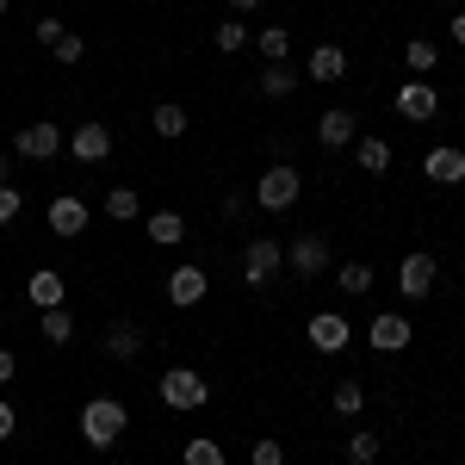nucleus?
Returning a JSON list of instances; mask_svg holds the SVG:
<instances>
[{
    "label": "nucleus",
    "instance_id": "obj_1",
    "mask_svg": "<svg viewBox=\"0 0 465 465\" xmlns=\"http://www.w3.org/2000/svg\"><path fill=\"white\" fill-rule=\"evenodd\" d=\"M124 422H131V416H124V403H118V397H94V403L81 410V440L106 453V447H118Z\"/></svg>",
    "mask_w": 465,
    "mask_h": 465
},
{
    "label": "nucleus",
    "instance_id": "obj_2",
    "mask_svg": "<svg viewBox=\"0 0 465 465\" xmlns=\"http://www.w3.org/2000/svg\"><path fill=\"white\" fill-rule=\"evenodd\" d=\"M298 193H304L298 168H292V162H273V168L261 174V186H254V205H267V212H292Z\"/></svg>",
    "mask_w": 465,
    "mask_h": 465
},
{
    "label": "nucleus",
    "instance_id": "obj_3",
    "mask_svg": "<svg viewBox=\"0 0 465 465\" xmlns=\"http://www.w3.org/2000/svg\"><path fill=\"white\" fill-rule=\"evenodd\" d=\"M69 149V131H56L50 118H37V124H25L19 137H13V155H25V162H50V155H63Z\"/></svg>",
    "mask_w": 465,
    "mask_h": 465
},
{
    "label": "nucleus",
    "instance_id": "obj_4",
    "mask_svg": "<svg viewBox=\"0 0 465 465\" xmlns=\"http://www.w3.org/2000/svg\"><path fill=\"white\" fill-rule=\"evenodd\" d=\"M205 397H212V385H205L193 366H168V372H162V403H168V410H199Z\"/></svg>",
    "mask_w": 465,
    "mask_h": 465
},
{
    "label": "nucleus",
    "instance_id": "obj_5",
    "mask_svg": "<svg viewBox=\"0 0 465 465\" xmlns=\"http://www.w3.org/2000/svg\"><path fill=\"white\" fill-rule=\"evenodd\" d=\"M280 267H286V249H280L273 236H249V249H242V280H249V286H267Z\"/></svg>",
    "mask_w": 465,
    "mask_h": 465
},
{
    "label": "nucleus",
    "instance_id": "obj_6",
    "mask_svg": "<svg viewBox=\"0 0 465 465\" xmlns=\"http://www.w3.org/2000/svg\"><path fill=\"white\" fill-rule=\"evenodd\" d=\"M434 112H440V94H434L429 81H403V87H397V118H410V124H429Z\"/></svg>",
    "mask_w": 465,
    "mask_h": 465
},
{
    "label": "nucleus",
    "instance_id": "obj_7",
    "mask_svg": "<svg viewBox=\"0 0 465 465\" xmlns=\"http://www.w3.org/2000/svg\"><path fill=\"white\" fill-rule=\"evenodd\" d=\"M397 292H403L410 304H422L434 292V254H410V261L397 267Z\"/></svg>",
    "mask_w": 465,
    "mask_h": 465
},
{
    "label": "nucleus",
    "instance_id": "obj_8",
    "mask_svg": "<svg viewBox=\"0 0 465 465\" xmlns=\"http://www.w3.org/2000/svg\"><path fill=\"white\" fill-rule=\"evenodd\" d=\"M286 267L298 273V280H317L322 267H329V242H322V236H298V242L286 249Z\"/></svg>",
    "mask_w": 465,
    "mask_h": 465
},
{
    "label": "nucleus",
    "instance_id": "obj_9",
    "mask_svg": "<svg viewBox=\"0 0 465 465\" xmlns=\"http://www.w3.org/2000/svg\"><path fill=\"white\" fill-rule=\"evenodd\" d=\"M205 292H212L205 267H174V273H168V304H180V311H193Z\"/></svg>",
    "mask_w": 465,
    "mask_h": 465
},
{
    "label": "nucleus",
    "instance_id": "obj_10",
    "mask_svg": "<svg viewBox=\"0 0 465 465\" xmlns=\"http://www.w3.org/2000/svg\"><path fill=\"white\" fill-rule=\"evenodd\" d=\"M410 335H416V329H410V317L385 311V317H372V335H366V341H372L379 354H403V348H410Z\"/></svg>",
    "mask_w": 465,
    "mask_h": 465
},
{
    "label": "nucleus",
    "instance_id": "obj_11",
    "mask_svg": "<svg viewBox=\"0 0 465 465\" xmlns=\"http://www.w3.org/2000/svg\"><path fill=\"white\" fill-rule=\"evenodd\" d=\"M348 335H354V329H348V317H335V311L311 317V348H317V354H341Z\"/></svg>",
    "mask_w": 465,
    "mask_h": 465
},
{
    "label": "nucleus",
    "instance_id": "obj_12",
    "mask_svg": "<svg viewBox=\"0 0 465 465\" xmlns=\"http://www.w3.org/2000/svg\"><path fill=\"white\" fill-rule=\"evenodd\" d=\"M354 137H360V124H354V112H348V106H329V112L317 118V143H329V149H348Z\"/></svg>",
    "mask_w": 465,
    "mask_h": 465
},
{
    "label": "nucleus",
    "instance_id": "obj_13",
    "mask_svg": "<svg viewBox=\"0 0 465 465\" xmlns=\"http://www.w3.org/2000/svg\"><path fill=\"white\" fill-rule=\"evenodd\" d=\"M69 155L74 162H106L112 155V131L106 124H81V131H69Z\"/></svg>",
    "mask_w": 465,
    "mask_h": 465
},
{
    "label": "nucleus",
    "instance_id": "obj_14",
    "mask_svg": "<svg viewBox=\"0 0 465 465\" xmlns=\"http://www.w3.org/2000/svg\"><path fill=\"white\" fill-rule=\"evenodd\" d=\"M63 292H69V286H63V273H56V267H37L32 280H25V298H32L37 311H56V304H63Z\"/></svg>",
    "mask_w": 465,
    "mask_h": 465
},
{
    "label": "nucleus",
    "instance_id": "obj_15",
    "mask_svg": "<svg viewBox=\"0 0 465 465\" xmlns=\"http://www.w3.org/2000/svg\"><path fill=\"white\" fill-rule=\"evenodd\" d=\"M50 230H56V236H81V230H87V205H81L74 193L50 199Z\"/></svg>",
    "mask_w": 465,
    "mask_h": 465
},
{
    "label": "nucleus",
    "instance_id": "obj_16",
    "mask_svg": "<svg viewBox=\"0 0 465 465\" xmlns=\"http://www.w3.org/2000/svg\"><path fill=\"white\" fill-rule=\"evenodd\" d=\"M422 168H429L434 186H460V180H465V149H429Z\"/></svg>",
    "mask_w": 465,
    "mask_h": 465
},
{
    "label": "nucleus",
    "instance_id": "obj_17",
    "mask_svg": "<svg viewBox=\"0 0 465 465\" xmlns=\"http://www.w3.org/2000/svg\"><path fill=\"white\" fill-rule=\"evenodd\" d=\"M106 354H112V360H137V354H143V329H137L131 317H118V322L106 329Z\"/></svg>",
    "mask_w": 465,
    "mask_h": 465
},
{
    "label": "nucleus",
    "instance_id": "obj_18",
    "mask_svg": "<svg viewBox=\"0 0 465 465\" xmlns=\"http://www.w3.org/2000/svg\"><path fill=\"white\" fill-rule=\"evenodd\" d=\"M149 242H155V249L186 242V217H180V212H155V217H149Z\"/></svg>",
    "mask_w": 465,
    "mask_h": 465
},
{
    "label": "nucleus",
    "instance_id": "obj_19",
    "mask_svg": "<svg viewBox=\"0 0 465 465\" xmlns=\"http://www.w3.org/2000/svg\"><path fill=\"white\" fill-rule=\"evenodd\" d=\"M37 335L50 341V348H63V341H74V317L56 304V311H37Z\"/></svg>",
    "mask_w": 465,
    "mask_h": 465
},
{
    "label": "nucleus",
    "instance_id": "obj_20",
    "mask_svg": "<svg viewBox=\"0 0 465 465\" xmlns=\"http://www.w3.org/2000/svg\"><path fill=\"white\" fill-rule=\"evenodd\" d=\"M341 74H348V50H335V44L311 50V81H341Z\"/></svg>",
    "mask_w": 465,
    "mask_h": 465
},
{
    "label": "nucleus",
    "instance_id": "obj_21",
    "mask_svg": "<svg viewBox=\"0 0 465 465\" xmlns=\"http://www.w3.org/2000/svg\"><path fill=\"white\" fill-rule=\"evenodd\" d=\"M354 162L366 168V174H385V168H391V143H385V137H360Z\"/></svg>",
    "mask_w": 465,
    "mask_h": 465
},
{
    "label": "nucleus",
    "instance_id": "obj_22",
    "mask_svg": "<svg viewBox=\"0 0 465 465\" xmlns=\"http://www.w3.org/2000/svg\"><path fill=\"white\" fill-rule=\"evenodd\" d=\"M292 87H298V69H292V63H267V69H261V94H267V100H286Z\"/></svg>",
    "mask_w": 465,
    "mask_h": 465
},
{
    "label": "nucleus",
    "instance_id": "obj_23",
    "mask_svg": "<svg viewBox=\"0 0 465 465\" xmlns=\"http://www.w3.org/2000/svg\"><path fill=\"white\" fill-rule=\"evenodd\" d=\"M180 465H223V447H217L212 434H193V440L180 447Z\"/></svg>",
    "mask_w": 465,
    "mask_h": 465
},
{
    "label": "nucleus",
    "instance_id": "obj_24",
    "mask_svg": "<svg viewBox=\"0 0 465 465\" xmlns=\"http://www.w3.org/2000/svg\"><path fill=\"white\" fill-rule=\"evenodd\" d=\"M254 44H261V56H267V63H292V32H286V25H267Z\"/></svg>",
    "mask_w": 465,
    "mask_h": 465
},
{
    "label": "nucleus",
    "instance_id": "obj_25",
    "mask_svg": "<svg viewBox=\"0 0 465 465\" xmlns=\"http://www.w3.org/2000/svg\"><path fill=\"white\" fill-rule=\"evenodd\" d=\"M403 63H410L416 74H429L434 63H440V44H429V37H410V44H403Z\"/></svg>",
    "mask_w": 465,
    "mask_h": 465
},
{
    "label": "nucleus",
    "instance_id": "obj_26",
    "mask_svg": "<svg viewBox=\"0 0 465 465\" xmlns=\"http://www.w3.org/2000/svg\"><path fill=\"white\" fill-rule=\"evenodd\" d=\"M212 44H217V50H223V56H236V50L249 44V25H242V19L230 13V19H223V25H217V32H212Z\"/></svg>",
    "mask_w": 465,
    "mask_h": 465
},
{
    "label": "nucleus",
    "instance_id": "obj_27",
    "mask_svg": "<svg viewBox=\"0 0 465 465\" xmlns=\"http://www.w3.org/2000/svg\"><path fill=\"white\" fill-rule=\"evenodd\" d=\"M137 212H143V199H137L131 186H112V193H106V217H118V223H131Z\"/></svg>",
    "mask_w": 465,
    "mask_h": 465
},
{
    "label": "nucleus",
    "instance_id": "obj_28",
    "mask_svg": "<svg viewBox=\"0 0 465 465\" xmlns=\"http://www.w3.org/2000/svg\"><path fill=\"white\" fill-rule=\"evenodd\" d=\"M149 124H155V137H180V131H186V106H174V100H168V106L149 112Z\"/></svg>",
    "mask_w": 465,
    "mask_h": 465
},
{
    "label": "nucleus",
    "instance_id": "obj_29",
    "mask_svg": "<svg viewBox=\"0 0 465 465\" xmlns=\"http://www.w3.org/2000/svg\"><path fill=\"white\" fill-rule=\"evenodd\" d=\"M329 403H335V416H360V403H366V391H360L354 379H348V385H335V391H329Z\"/></svg>",
    "mask_w": 465,
    "mask_h": 465
},
{
    "label": "nucleus",
    "instance_id": "obj_30",
    "mask_svg": "<svg viewBox=\"0 0 465 465\" xmlns=\"http://www.w3.org/2000/svg\"><path fill=\"white\" fill-rule=\"evenodd\" d=\"M249 465H286V447H280L273 434H261V440L249 447Z\"/></svg>",
    "mask_w": 465,
    "mask_h": 465
},
{
    "label": "nucleus",
    "instance_id": "obj_31",
    "mask_svg": "<svg viewBox=\"0 0 465 465\" xmlns=\"http://www.w3.org/2000/svg\"><path fill=\"white\" fill-rule=\"evenodd\" d=\"M348 460L372 465V460H379V434H348Z\"/></svg>",
    "mask_w": 465,
    "mask_h": 465
},
{
    "label": "nucleus",
    "instance_id": "obj_32",
    "mask_svg": "<svg viewBox=\"0 0 465 465\" xmlns=\"http://www.w3.org/2000/svg\"><path fill=\"white\" fill-rule=\"evenodd\" d=\"M341 286L348 292H372V267H366V261H348V267H341Z\"/></svg>",
    "mask_w": 465,
    "mask_h": 465
},
{
    "label": "nucleus",
    "instance_id": "obj_33",
    "mask_svg": "<svg viewBox=\"0 0 465 465\" xmlns=\"http://www.w3.org/2000/svg\"><path fill=\"white\" fill-rule=\"evenodd\" d=\"M19 212H25V193H19V186H0V230H6Z\"/></svg>",
    "mask_w": 465,
    "mask_h": 465
},
{
    "label": "nucleus",
    "instance_id": "obj_34",
    "mask_svg": "<svg viewBox=\"0 0 465 465\" xmlns=\"http://www.w3.org/2000/svg\"><path fill=\"white\" fill-rule=\"evenodd\" d=\"M50 50H56V63H69V69H74V63H81V37H69V32L56 37Z\"/></svg>",
    "mask_w": 465,
    "mask_h": 465
},
{
    "label": "nucleus",
    "instance_id": "obj_35",
    "mask_svg": "<svg viewBox=\"0 0 465 465\" xmlns=\"http://www.w3.org/2000/svg\"><path fill=\"white\" fill-rule=\"evenodd\" d=\"M13 429H19V416H13V403L0 397V440H13Z\"/></svg>",
    "mask_w": 465,
    "mask_h": 465
},
{
    "label": "nucleus",
    "instance_id": "obj_36",
    "mask_svg": "<svg viewBox=\"0 0 465 465\" xmlns=\"http://www.w3.org/2000/svg\"><path fill=\"white\" fill-rule=\"evenodd\" d=\"M13 372H19V360H13V354H6V348H0V385H6Z\"/></svg>",
    "mask_w": 465,
    "mask_h": 465
},
{
    "label": "nucleus",
    "instance_id": "obj_37",
    "mask_svg": "<svg viewBox=\"0 0 465 465\" xmlns=\"http://www.w3.org/2000/svg\"><path fill=\"white\" fill-rule=\"evenodd\" d=\"M447 37H453V44H460V50H465V13H460V19H453V32H447Z\"/></svg>",
    "mask_w": 465,
    "mask_h": 465
},
{
    "label": "nucleus",
    "instance_id": "obj_38",
    "mask_svg": "<svg viewBox=\"0 0 465 465\" xmlns=\"http://www.w3.org/2000/svg\"><path fill=\"white\" fill-rule=\"evenodd\" d=\"M254 6H261V0H230V13H236V19H242V13H254Z\"/></svg>",
    "mask_w": 465,
    "mask_h": 465
},
{
    "label": "nucleus",
    "instance_id": "obj_39",
    "mask_svg": "<svg viewBox=\"0 0 465 465\" xmlns=\"http://www.w3.org/2000/svg\"><path fill=\"white\" fill-rule=\"evenodd\" d=\"M6 6H13V0H0V19H6Z\"/></svg>",
    "mask_w": 465,
    "mask_h": 465
}]
</instances>
